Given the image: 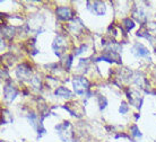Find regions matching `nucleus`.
Masks as SVG:
<instances>
[{
  "mask_svg": "<svg viewBox=\"0 0 156 142\" xmlns=\"http://www.w3.org/2000/svg\"><path fill=\"white\" fill-rule=\"evenodd\" d=\"M123 26H125L126 31H130V29H133V26H135V24H133V22L130 18H127V19L123 20V24H122Z\"/></svg>",
  "mask_w": 156,
  "mask_h": 142,
  "instance_id": "10",
  "label": "nucleus"
},
{
  "mask_svg": "<svg viewBox=\"0 0 156 142\" xmlns=\"http://www.w3.org/2000/svg\"><path fill=\"white\" fill-rule=\"evenodd\" d=\"M131 130L133 131V135H139V137H140V133H139V131L137 130V126H133V129H131Z\"/></svg>",
  "mask_w": 156,
  "mask_h": 142,
  "instance_id": "12",
  "label": "nucleus"
},
{
  "mask_svg": "<svg viewBox=\"0 0 156 142\" xmlns=\"http://www.w3.org/2000/svg\"><path fill=\"white\" fill-rule=\"evenodd\" d=\"M127 111H128V105L126 103H122L120 106V113L121 114H125V113H127Z\"/></svg>",
  "mask_w": 156,
  "mask_h": 142,
  "instance_id": "11",
  "label": "nucleus"
},
{
  "mask_svg": "<svg viewBox=\"0 0 156 142\" xmlns=\"http://www.w3.org/2000/svg\"><path fill=\"white\" fill-rule=\"evenodd\" d=\"M133 51H136L135 53L139 57H147L148 55V50L145 47L143 44H136L133 47Z\"/></svg>",
  "mask_w": 156,
  "mask_h": 142,
  "instance_id": "7",
  "label": "nucleus"
},
{
  "mask_svg": "<svg viewBox=\"0 0 156 142\" xmlns=\"http://www.w3.org/2000/svg\"><path fill=\"white\" fill-rule=\"evenodd\" d=\"M57 45H58V47H55V50H57L55 52H57V54H58V51L63 50V49H65V46H66V42H65L61 37H58V39H55V43H53V46H57Z\"/></svg>",
  "mask_w": 156,
  "mask_h": 142,
  "instance_id": "8",
  "label": "nucleus"
},
{
  "mask_svg": "<svg viewBox=\"0 0 156 142\" xmlns=\"http://www.w3.org/2000/svg\"><path fill=\"white\" fill-rule=\"evenodd\" d=\"M73 85H74L75 92H77V94H84L90 88L88 80L83 77H75V79L73 80Z\"/></svg>",
  "mask_w": 156,
  "mask_h": 142,
  "instance_id": "1",
  "label": "nucleus"
},
{
  "mask_svg": "<svg viewBox=\"0 0 156 142\" xmlns=\"http://www.w3.org/2000/svg\"><path fill=\"white\" fill-rule=\"evenodd\" d=\"M57 130H58V132H59L60 138L62 139L63 141H68V140L71 138V135H73L71 126L68 122H65L63 124L58 125V126H57Z\"/></svg>",
  "mask_w": 156,
  "mask_h": 142,
  "instance_id": "2",
  "label": "nucleus"
},
{
  "mask_svg": "<svg viewBox=\"0 0 156 142\" xmlns=\"http://www.w3.org/2000/svg\"><path fill=\"white\" fill-rule=\"evenodd\" d=\"M92 4H93V7L88 8H90L93 10V12L98 14V15H103L105 12V5L103 4V2H101V1H94Z\"/></svg>",
  "mask_w": 156,
  "mask_h": 142,
  "instance_id": "6",
  "label": "nucleus"
},
{
  "mask_svg": "<svg viewBox=\"0 0 156 142\" xmlns=\"http://www.w3.org/2000/svg\"><path fill=\"white\" fill-rule=\"evenodd\" d=\"M32 69L27 64H22L17 68V76L20 77V79H27L31 74Z\"/></svg>",
  "mask_w": 156,
  "mask_h": 142,
  "instance_id": "5",
  "label": "nucleus"
},
{
  "mask_svg": "<svg viewBox=\"0 0 156 142\" xmlns=\"http://www.w3.org/2000/svg\"><path fill=\"white\" fill-rule=\"evenodd\" d=\"M57 16L61 20H70L73 18V12L68 7H59L57 8Z\"/></svg>",
  "mask_w": 156,
  "mask_h": 142,
  "instance_id": "3",
  "label": "nucleus"
},
{
  "mask_svg": "<svg viewBox=\"0 0 156 142\" xmlns=\"http://www.w3.org/2000/svg\"><path fill=\"white\" fill-rule=\"evenodd\" d=\"M55 94H57L58 96H61V97H70L71 96V92L67 88H65V87H59V88L55 90Z\"/></svg>",
  "mask_w": 156,
  "mask_h": 142,
  "instance_id": "9",
  "label": "nucleus"
},
{
  "mask_svg": "<svg viewBox=\"0 0 156 142\" xmlns=\"http://www.w3.org/2000/svg\"><path fill=\"white\" fill-rule=\"evenodd\" d=\"M16 94H17V90L15 89L14 86L12 85H6L4 88V95L5 98L8 100V102H12L14 98H15Z\"/></svg>",
  "mask_w": 156,
  "mask_h": 142,
  "instance_id": "4",
  "label": "nucleus"
}]
</instances>
